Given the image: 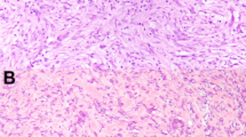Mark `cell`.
I'll list each match as a JSON object with an SVG mask.
<instances>
[{"instance_id":"1","label":"cell","mask_w":246,"mask_h":137,"mask_svg":"<svg viewBox=\"0 0 246 137\" xmlns=\"http://www.w3.org/2000/svg\"><path fill=\"white\" fill-rule=\"evenodd\" d=\"M4 81L5 83H13L15 81V78H14V73L12 71H7V72H5L4 74Z\"/></svg>"}]
</instances>
